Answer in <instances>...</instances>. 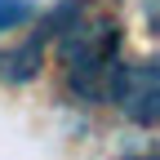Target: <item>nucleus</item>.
<instances>
[{
  "label": "nucleus",
  "mask_w": 160,
  "mask_h": 160,
  "mask_svg": "<svg viewBox=\"0 0 160 160\" xmlns=\"http://www.w3.org/2000/svg\"><path fill=\"white\" fill-rule=\"evenodd\" d=\"M49 31L62 36V67L71 93L85 102H102L120 67V27L111 18H89V9L71 0L49 18Z\"/></svg>",
  "instance_id": "nucleus-1"
},
{
  "label": "nucleus",
  "mask_w": 160,
  "mask_h": 160,
  "mask_svg": "<svg viewBox=\"0 0 160 160\" xmlns=\"http://www.w3.org/2000/svg\"><path fill=\"white\" fill-rule=\"evenodd\" d=\"M107 98L120 102L129 120L138 125H156L160 116V85H156V67L151 62H120L111 85H107Z\"/></svg>",
  "instance_id": "nucleus-2"
},
{
  "label": "nucleus",
  "mask_w": 160,
  "mask_h": 160,
  "mask_svg": "<svg viewBox=\"0 0 160 160\" xmlns=\"http://www.w3.org/2000/svg\"><path fill=\"white\" fill-rule=\"evenodd\" d=\"M27 13H31L27 0H0V31H5V27H18Z\"/></svg>",
  "instance_id": "nucleus-3"
}]
</instances>
